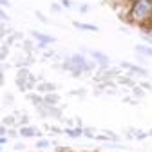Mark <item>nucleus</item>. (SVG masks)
I'll use <instances>...</instances> for the list:
<instances>
[{"instance_id": "obj_37", "label": "nucleus", "mask_w": 152, "mask_h": 152, "mask_svg": "<svg viewBox=\"0 0 152 152\" xmlns=\"http://www.w3.org/2000/svg\"><path fill=\"white\" fill-rule=\"evenodd\" d=\"M56 152H64V148H62V150H56Z\"/></svg>"}, {"instance_id": "obj_20", "label": "nucleus", "mask_w": 152, "mask_h": 152, "mask_svg": "<svg viewBox=\"0 0 152 152\" xmlns=\"http://www.w3.org/2000/svg\"><path fill=\"white\" fill-rule=\"evenodd\" d=\"M138 85H140V87H143L147 92H152V80H141Z\"/></svg>"}, {"instance_id": "obj_6", "label": "nucleus", "mask_w": 152, "mask_h": 152, "mask_svg": "<svg viewBox=\"0 0 152 152\" xmlns=\"http://www.w3.org/2000/svg\"><path fill=\"white\" fill-rule=\"evenodd\" d=\"M72 27L80 29V31H89V33H98L100 27L94 26V24H87V22H78V20H72Z\"/></svg>"}, {"instance_id": "obj_24", "label": "nucleus", "mask_w": 152, "mask_h": 152, "mask_svg": "<svg viewBox=\"0 0 152 152\" xmlns=\"http://www.w3.org/2000/svg\"><path fill=\"white\" fill-rule=\"evenodd\" d=\"M34 16H36V18H38V20H40L42 24H47V18L44 16V13H42V11H34Z\"/></svg>"}, {"instance_id": "obj_15", "label": "nucleus", "mask_w": 152, "mask_h": 152, "mask_svg": "<svg viewBox=\"0 0 152 152\" xmlns=\"http://www.w3.org/2000/svg\"><path fill=\"white\" fill-rule=\"evenodd\" d=\"M83 136L89 140H96V130L94 127H83Z\"/></svg>"}, {"instance_id": "obj_19", "label": "nucleus", "mask_w": 152, "mask_h": 152, "mask_svg": "<svg viewBox=\"0 0 152 152\" xmlns=\"http://www.w3.org/2000/svg\"><path fill=\"white\" fill-rule=\"evenodd\" d=\"M71 96H78V98H85V96H87V89H74V91H71Z\"/></svg>"}, {"instance_id": "obj_22", "label": "nucleus", "mask_w": 152, "mask_h": 152, "mask_svg": "<svg viewBox=\"0 0 152 152\" xmlns=\"http://www.w3.org/2000/svg\"><path fill=\"white\" fill-rule=\"evenodd\" d=\"M49 130L53 132V134H56V136H58V134H65V129H64V127L60 129V127H56V125H54V127H51Z\"/></svg>"}, {"instance_id": "obj_14", "label": "nucleus", "mask_w": 152, "mask_h": 152, "mask_svg": "<svg viewBox=\"0 0 152 152\" xmlns=\"http://www.w3.org/2000/svg\"><path fill=\"white\" fill-rule=\"evenodd\" d=\"M51 145H53V143H51L49 140H45V138H40V140L36 141V148H38V150H45V148H49Z\"/></svg>"}, {"instance_id": "obj_31", "label": "nucleus", "mask_w": 152, "mask_h": 152, "mask_svg": "<svg viewBox=\"0 0 152 152\" xmlns=\"http://www.w3.org/2000/svg\"><path fill=\"white\" fill-rule=\"evenodd\" d=\"M0 143L6 145V143H7V136H0Z\"/></svg>"}, {"instance_id": "obj_33", "label": "nucleus", "mask_w": 152, "mask_h": 152, "mask_svg": "<svg viewBox=\"0 0 152 152\" xmlns=\"http://www.w3.org/2000/svg\"><path fill=\"white\" fill-rule=\"evenodd\" d=\"M11 67V64H2V71H6V69H9Z\"/></svg>"}, {"instance_id": "obj_35", "label": "nucleus", "mask_w": 152, "mask_h": 152, "mask_svg": "<svg viewBox=\"0 0 152 152\" xmlns=\"http://www.w3.org/2000/svg\"><path fill=\"white\" fill-rule=\"evenodd\" d=\"M148 136H152V129H150V130H148Z\"/></svg>"}, {"instance_id": "obj_7", "label": "nucleus", "mask_w": 152, "mask_h": 152, "mask_svg": "<svg viewBox=\"0 0 152 152\" xmlns=\"http://www.w3.org/2000/svg\"><path fill=\"white\" fill-rule=\"evenodd\" d=\"M26 100H29V102L33 103L34 109H36V107H40V105H44V96H42L40 92H36V91L27 92V94H26Z\"/></svg>"}, {"instance_id": "obj_11", "label": "nucleus", "mask_w": 152, "mask_h": 152, "mask_svg": "<svg viewBox=\"0 0 152 152\" xmlns=\"http://www.w3.org/2000/svg\"><path fill=\"white\" fill-rule=\"evenodd\" d=\"M65 136L74 138V140L83 136V127H65Z\"/></svg>"}, {"instance_id": "obj_13", "label": "nucleus", "mask_w": 152, "mask_h": 152, "mask_svg": "<svg viewBox=\"0 0 152 152\" xmlns=\"http://www.w3.org/2000/svg\"><path fill=\"white\" fill-rule=\"evenodd\" d=\"M130 96H134L136 100H141V98H145V96H147V91H145L143 87L136 85L134 89H130Z\"/></svg>"}, {"instance_id": "obj_27", "label": "nucleus", "mask_w": 152, "mask_h": 152, "mask_svg": "<svg viewBox=\"0 0 152 152\" xmlns=\"http://www.w3.org/2000/svg\"><path fill=\"white\" fill-rule=\"evenodd\" d=\"M89 9H91V7H89L87 4H82V6H80V13H83V15H85V13H87Z\"/></svg>"}, {"instance_id": "obj_17", "label": "nucleus", "mask_w": 152, "mask_h": 152, "mask_svg": "<svg viewBox=\"0 0 152 152\" xmlns=\"http://www.w3.org/2000/svg\"><path fill=\"white\" fill-rule=\"evenodd\" d=\"M26 125H29V116L26 112H22L20 116H18V129L20 127H26Z\"/></svg>"}, {"instance_id": "obj_30", "label": "nucleus", "mask_w": 152, "mask_h": 152, "mask_svg": "<svg viewBox=\"0 0 152 152\" xmlns=\"http://www.w3.org/2000/svg\"><path fill=\"white\" fill-rule=\"evenodd\" d=\"M0 16H2V20H6V22L9 20V15H7L6 11H2V15H0Z\"/></svg>"}, {"instance_id": "obj_28", "label": "nucleus", "mask_w": 152, "mask_h": 152, "mask_svg": "<svg viewBox=\"0 0 152 152\" xmlns=\"http://www.w3.org/2000/svg\"><path fill=\"white\" fill-rule=\"evenodd\" d=\"M0 4H2V7H11V2H9V0H0Z\"/></svg>"}, {"instance_id": "obj_18", "label": "nucleus", "mask_w": 152, "mask_h": 152, "mask_svg": "<svg viewBox=\"0 0 152 152\" xmlns=\"http://www.w3.org/2000/svg\"><path fill=\"white\" fill-rule=\"evenodd\" d=\"M0 58H2V62L9 58V45L2 44V49H0Z\"/></svg>"}, {"instance_id": "obj_12", "label": "nucleus", "mask_w": 152, "mask_h": 152, "mask_svg": "<svg viewBox=\"0 0 152 152\" xmlns=\"http://www.w3.org/2000/svg\"><path fill=\"white\" fill-rule=\"evenodd\" d=\"M2 125H6V127H18V116H16V114H9V116H4Z\"/></svg>"}, {"instance_id": "obj_9", "label": "nucleus", "mask_w": 152, "mask_h": 152, "mask_svg": "<svg viewBox=\"0 0 152 152\" xmlns=\"http://www.w3.org/2000/svg\"><path fill=\"white\" fill-rule=\"evenodd\" d=\"M116 83H120V85H127L129 89H134L138 83H136V80L134 78H132V76H129V74H121V76H118V78H116Z\"/></svg>"}, {"instance_id": "obj_26", "label": "nucleus", "mask_w": 152, "mask_h": 152, "mask_svg": "<svg viewBox=\"0 0 152 152\" xmlns=\"http://www.w3.org/2000/svg\"><path fill=\"white\" fill-rule=\"evenodd\" d=\"M60 4H62L64 7H72V2H71V0H60Z\"/></svg>"}, {"instance_id": "obj_34", "label": "nucleus", "mask_w": 152, "mask_h": 152, "mask_svg": "<svg viewBox=\"0 0 152 152\" xmlns=\"http://www.w3.org/2000/svg\"><path fill=\"white\" fill-rule=\"evenodd\" d=\"M64 152H72V150H69V148H64Z\"/></svg>"}, {"instance_id": "obj_8", "label": "nucleus", "mask_w": 152, "mask_h": 152, "mask_svg": "<svg viewBox=\"0 0 152 152\" xmlns=\"http://www.w3.org/2000/svg\"><path fill=\"white\" fill-rule=\"evenodd\" d=\"M60 94L58 92H49V94H44V103L45 105H51V107H60Z\"/></svg>"}, {"instance_id": "obj_29", "label": "nucleus", "mask_w": 152, "mask_h": 152, "mask_svg": "<svg viewBox=\"0 0 152 152\" xmlns=\"http://www.w3.org/2000/svg\"><path fill=\"white\" fill-rule=\"evenodd\" d=\"M24 147H26L24 143H16V145H15V150H24Z\"/></svg>"}, {"instance_id": "obj_5", "label": "nucleus", "mask_w": 152, "mask_h": 152, "mask_svg": "<svg viewBox=\"0 0 152 152\" xmlns=\"http://www.w3.org/2000/svg\"><path fill=\"white\" fill-rule=\"evenodd\" d=\"M31 36L34 38V40L42 42V44H49V45L56 42V38H54V36H51V34H45V33H40V31H36V29H33V31H31Z\"/></svg>"}, {"instance_id": "obj_32", "label": "nucleus", "mask_w": 152, "mask_h": 152, "mask_svg": "<svg viewBox=\"0 0 152 152\" xmlns=\"http://www.w3.org/2000/svg\"><path fill=\"white\" fill-rule=\"evenodd\" d=\"M7 136H11V138H13V136H16V130H13V129H9V132H7Z\"/></svg>"}, {"instance_id": "obj_25", "label": "nucleus", "mask_w": 152, "mask_h": 152, "mask_svg": "<svg viewBox=\"0 0 152 152\" xmlns=\"http://www.w3.org/2000/svg\"><path fill=\"white\" fill-rule=\"evenodd\" d=\"M51 11H54V13H62V4H51Z\"/></svg>"}, {"instance_id": "obj_2", "label": "nucleus", "mask_w": 152, "mask_h": 152, "mask_svg": "<svg viewBox=\"0 0 152 152\" xmlns=\"http://www.w3.org/2000/svg\"><path fill=\"white\" fill-rule=\"evenodd\" d=\"M120 69H127L125 74L132 76V78H141V80H147L148 78V71L141 65H136V64H130V62H120Z\"/></svg>"}, {"instance_id": "obj_23", "label": "nucleus", "mask_w": 152, "mask_h": 152, "mask_svg": "<svg viewBox=\"0 0 152 152\" xmlns=\"http://www.w3.org/2000/svg\"><path fill=\"white\" fill-rule=\"evenodd\" d=\"M4 100H6V102H4L6 105H11V103H13V100H15V96H13L11 92H6V94H4Z\"/></svg>"}, {"instance_id": "obj_1", "label": "nucleus", "mask_w": 152, "mask_h": 152, "mask_svg": "<svg viewBox=\"0 0 152 152\" xmlns=\"http://www.w3.org/2000/svg\"><path fill=\"white\" fill-rule=\"evenodd\" d=\"M152 20V0H138L132 2L130 13H129V22L138 27H148Z\"/></svg>"}, {"instance_id": "obj_4", "label": "nucleus", "mask_w": 152, "mask_h": 152, "mask_svg": "<svg viewBox=\"0 0 152 152\" xmlns=\"http://www.w3.org/2000/svg\"><path fill=\"white\" fill-rule=\"evenodd\" d=\"M18 134H20L22 138H38V140H40L42 132L38 130L34 125H26V127H20V129H18Z\"/></svg>"}, {"instance_id": "obj_10", "label": "nucleus", "mask_w": 152, "mask_h": 152, "mask_svg": "<svg viewBox=\"0 0 152 152\" xmlns=\"http://www.w3.org/2000/svg\"><path fill=\"white\" fill-rule=\"evenodd\" d=\"M134 51L138 54L145 56V58H152V45H148V44H138V45H134Z\"/></svg>"}, {"instance_id": "obj_16", "label": "nucleus", "mask_w": 152, "mask_h": 152, "mask_svg": "<svg viewBox=\"0 0 152 152\" xmlns=\"http://www.w3.org/2000/svg\"><path fill=\"white\" fill-rule=\"evenodd\" d=\"M103 134L107 136V140H109V141H120V136L116 134V132H112L110 129H103Z\"/></svg>"}, {"instance_id": "obj_36", "label": "nucleus", "mask_w": 152, "mask_h": 152, "mask_svg": "<svg viewBox=\"0 0 152 152\" xmlns=\"http://www.w3.org/2000/svg\"><path fill=\"white\" fill-rule=\"evenodd\" d=\"M129 2H138V0H129Z\"/></svg>"}, {"instance_id": "obj_3", "label": "nucleus", "mask_w": 152, "mask_h": 152, "mask_svg": "<svg viewBox=\"0 0 152 152\" xmlns=\"http://www.w3.org/2000/svg\"><path fill=\"white\" fill-rule=\"evenodd\" d=\"M87 53H89V56H91V58L96 62L100 67L109 69V65H110V58H109V54H105L103 51H98V49H89Z\"/></svg>"}, {"instance_id": "obj_21", "label": "nucleus", "mask_w": 152, "mask_h": 152, "mask_svg": "<svg viewBox=\"0 0 152 152\" xmlns=\"http://www.w3.org/2000/svg\"><path fill=\"white\" fill-rule=\"evenodd\" d=\"M121 102L127 103V105H138L140 103V100H136L134 96H125V98H121Z\"/></svg>"}]
</instances>
